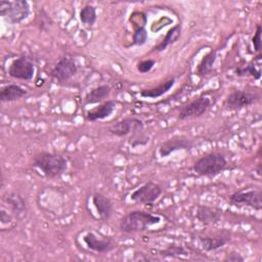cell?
Here are the masks:
<instances>
[{"instance_id":"obj_1","label":"cell","mask_w":262,"mask_h":262,"mask_svg":"<svg viewBox=\"0 0 262 262\" xmlns=\"http://www.w3.org/2000/svg\"><path fill=\"white\" fill-rule=\"evenodd\" d=\"M44 177L49 179L58 178L69 168V162L62 155L54 151H38L32 158V164Z\"/></svg>"},{"instance_id":"obj_2","label":"cell","mask_w":262,"mask_h":262,"mask_svg":"<svg viewBox=\"0 0 262 262\" xmlns=\"http://www.w3.org/2000/svg\"><path fill=\"white\" fill-rule=\"evenodd\" d=\"M162 217L143 210H132L125 214L119 221V230L125 234L140 233L159 224Z\"/></svg>"},{"instance_id":"obj_3","label":"cell","mask_w":262,"mask_h":262,"mask_svg":"<svg viewBox=\"0 0 262 262\" xmlns=\"http://www.w3.org/2000/svg\"><path fill=\"white\" fill-rule=\"evenodd\" d=\"M228 169L226 156L220 151H210L200 157L192 165L193 172L202 177H215Z\"/></svg>"},{"instance_id":"obj_4","label":"cell","mask_w":262,"mask_h":262,"mask_svg":"<svg viewBox=\"0 0 262 262\" xmlns=\"http://www.w3.org/2000/svg\"><path fill=\"white\" fill-rule=\"evenodd\" d=\"M31 14V5L27 0H1L0 16L10 25H19Z\"/></svg>"},{"instance_id":"obj_5","label":"cell","mask_w":262,"mask_h":262,"mask_svg":"<svg viewBox=\"0 0 262 262\" xmlns=\"http://www.w3.org/2000/svg\"><path fill=\"white\" fill-rule=\"evenodd\" d=\"M261 94L258 91L248 89H234L223 100V107L227 111H241L258 103Z\"/></svg>"},{"instance_id":"obj_6","label":"cell","mask_w":262,"mask_h":262,"mask_svg":"<svg viewBox=\"0 0 262 262\" xmlns=\"http://www.w3.org/2000/svg\"><path fill=\"white\" fill-rule=\"evenodd\" d=\"M228 202L232 206H246L257 212L262 210V191L260 187H243L228 196Z\"/></svg>"},{"instance_id":"obj_7","label":"cell","mask_w":262,"mask_h":262,"mask_svg":"<svg viewBox=\"0 0 262 262\" xmlns=\"http://www.w3.org/2000/svg\"><path fill=\"white\" fill-rule=\"evenodd\" d=\"M79 71V64L73 55L66 54L51 68L49 76L59 84L72 80Z\"/></svg>"},{"instance_id":"obj_8","label":"cell","mask_w":262,"mask_h":262,"mask_svg":"<svg viewBox=\"0 0 262 262\" xmlns=\"http://www.w3.org/2000/svg\"><path fill=\"white\" fill-rule=\"evenodd\" d=\"M211 105V98L206 94H202L182 104L177 112V119L180 121H185L200 118L210 110Z\"/></svg>"},{"instance_id":"obj_9","label":"cell","mask_w":262,"mask_h":262,"mask_svg":"<svg viewBox=\"0 0 262 262\" xmlns=\"http://www.w3.org/2000/svg\"><path fill=\"white\" fill-rule=\"evenodd\" d=\"M163 193V187L151 180L146 181L130 193V201L144 206H152Z\"/></svg>"},{"instance_id":"obj_10","label":"cell","mask_w":262,"mask_h":262,"mask_svg":"<svg viewBox=\"0 0 262 262\" xmlns=\"http://www.w3.org/2000/svg\"><path fill=\"white\" fill-rule=\"evenodd\" d=\"M36 73L35 63L27 55H19L11 60L8 66L7 74L15 80L31 81Z\"/></svg>"},{"instance_id":"obj_11","label":"cell","mask_w":262,"mask_h":262,"mask_svg":"<svg viewBox=\"0 0 262 262\" xmlns=\"http://www.w3.org/2000/svg\"><path fill=\"white\" fill-rule=\"evenodd\" d=\"M143 129L144 123L141 119L137 117H126L111 124L107 128V131L114 136L125 137L141 132Z\"/></svg>"},{"instance_id":"obj_12","label":"cell","mask_w":262,"mask_h":262,"mask_svg":"<svg viewBox=\"0 0 262 262\" xmlns=\"http://www.w3.org/2000/svg\"><path fill=\"white\" fill-rule=\"evenodd\" d=\"M193 147V141L188 136L180 134L174 135L165 141L161 142L158 147V155L161 159L168 158L173 152L178 150L188 151Z\"/></svg>"},{"instance_id":"obj_13","label":"cell","mask_w":262,"mask_h":262,"mask_svg":"<svg viewBox=\"0 0 262 262\" xmlns=\"http://www.w3.org/2000/svg\"><path fill=\"white\" fill-rule=\"evenodd\" d=\"M83 242L86 248L97 254L110 253L116 249V242L110 236L97 235L93 231H88L83 236Z\"/></svg>"},{"instance_id":"obj_14","label":"cell","mask_w":262,"mask_h":262,"mask_svg":"<svg viewBox=\"0 0 262 262\" xmlns=\"http://www.w3.org/2000/svg\"><path fill=\"white\" fill-rule=\"evenodd\" d=\"M130 20L133 25L132 34V45L142 46L148 39V33L145 28L147 24V16L142 11H134L130 15Z\"/></svg>"},{"instance_id":"obj_15","label":"cell","mask_w":262,"mask_h":262,"mask_svg":"<svg viewBox=\"0 0 262 262\" xmlns=\"http://www.w3.org/2000/svg\"><path fill=\"white\" fill-rule=\"evenodd\" d=\"M91 201L99 219L103 222L108 221L114 213L113 201L102 192H94L91 196Z\"/></svg>"},{"instance_id":"obj_16","label":"cell","mask_w":262,"mask_h":262,"mask_svg":"<svg viewBox=\"0 0 262 262\" xmlns=\"http://www.w3.org/2000/svg\"><path fill=\"white\" fill-rule=\"evenodd\" d=\"M222 215L223 211L221 209L210 205H199L195 210L196 220L205 226L217 224L221 220Z\"/></svg>"},{"instance_id":"obj_17","label":"cell","mask_w":262,"mask_h":262,"mask_svg":"<svg viewBox=\"0 0 262 262\" xmlns=\"http://www.w3.org/2000/svg\"><path fill=\"white\" fill-rule=\"evenodd\" d=\"M117 107V101L114 99H107L101 103H98L96 106L88 110L85 113V119L88 122H96L104 120L111 117Z\"/></svg>"},{"instance_id":"obj_18","label":"cell","mask_w":262,"mask_h":262,"mask_svg":"<svg viewBox=\"0 0 262 262\" xmlns=\"http://www.w3.org/2000/svg\"><path fill=\"white\" fill-rule=\"evenodd\" d=\"M229 241H230V233L228 231H223L213 235L199 236V242L201 244V247L206 252L217 251L223 248L225 245H227Z\"/></svg>"},{"instance_id":"obj_19","label":"cell","mask_w":262,"mask_h":262,"mask_svg":"<svg viewBox=\"0 0 262 262\" xmlns=\"http://www.w3.org/2000/svg\"><path fill=\"white\" fill-rule=\"evenodd\" d=\"M3 201L9 207L10 211L15 217L23 216L28 211V204L26 199L18 192L9 191L3 196Z\"/></svg>"},{"instance_id":"obj_20","label":"cell","mask_w":262,"mask_h":262,"mask_svg":"<svg viewBox=\"0 0 262 262\" xmlns=\"http://www.w3.org/2000/svg\"><path fill=\"white\" fill-rule=\"evenodd\" d=\"M217 49H211L203 55L194 70V75L196 77L203 79L212 73L215 62L217 60Z\"/></svg>"},{"instance_id":"obj_21","label":"cell","mask_w":262,"mask_h":262,"mask_svg":"<svg viewBox=\"0 0 262 262\" xmlns=\"http://www.w3.org/2000/svg\"><path fill=\"white\" fill-rule=\"evenodd\" d=\"M28 94V91L18 84L10 83L3 85L0 89V101L2 103L13 102L21 99Z\"/></svg>"},{"instance_id":"obj_22","label":"cell","mask_w":262,"mask_h":262,"mask_svg":"<svg viewBox=\"0 0 262 262\" xmlns=\"http://www.w3.org/2000/svg\"><path fill=\"white\" fill-rule=\"evenodd\" d=\"M112 93V87L107 84H101L98 85L94 88H92L91 90H89L84 98V104L88 105V104H94V103H101L105 100H107L106 98L110 97Z\"/></svg>"},{"instance_id":"obj_23","label":"cell","mask_w":262,"mask_h":262,"mask_svg":"<svg viewBox=\"0 0 262 262\" xmlns=\"http://www.w3.org/2000/svg\"><path fill=\"white\" fill-rule=\"evenodd\" d=\"M181 34H182V25L179 23V24H176L175 26L171 27V28L167 31V33H166V35L164 36V38H163L158 44H156V45L151 48L150 52H163V51L166 50L170 45H172V44H174L175 42H177L178 39L180 38Z\"/></svg>"},{"instance_id":"obj_24","label":"cell","mask_w":262,"mask_h":262,"mask_svg":"<svg viewBox=\"0 0 262 262\" xmlns=\"http://www.w3.org/2000/svg\"><path fill=\"white\" fill-rule=\"evenodd\" d=\"M175 83H176L175 77H171L155 87L141 89L139 91V95L142 98H151V99L159 98V97L163 96L164 94H166L167 92H169L173 88Z\"/></svg>"},{"instance_id":"obj_25","label":"cell","mask_w":262,"mask_h":262,"mask_svg":"<svg viewBox=\"0 0 262 262\" xmlns=\"http://www.w3.org/2000/svg\"><path fill=\"white\" fill-rule=\"evenodd\" d=\"M79 20L86 28L93 27L97 20L96 7L89 3L85 4L79 11Z\"/></svg>"},{"instance_id":"obj_26","label":"cell","mask_w":262,"mask_h":262,"mask_svg":"<svg viewBox=\"0 0 262 262\" xmlns=\"http://www.w3.org/2000/svg\"><path fill=\"white\" fill-rule=\"evenodd\" d=\"M235 75L238 76V77L251 76L255 80H260V78H261V70H260V68L256 67L254 64V62H250L246 67H237L235 69Z\"/></svg>"},{"instance_id":"obj_27","label":"cell","mask_w":262,"mask_h":262,"mask_svg":"<svg viewBox=\"0 0 262 262\" xmlns=\"http://www.w3.org/2000/svg\"><path fill=\"white\" fill-rule=\"evenodd\" d=\"M160 255L163 257H180V256H187L188 251L181 245H169L167 248L159 251Z\"/></svg>"},{"instance_id":"obj_28","label":"cell","mask_w":262,"mask_h":262,"mask_svg":"<svg viewBox=\"0 0 262 262\" xmlns=\"http://www.w3.org/2000/svg\"><path fill=\"white\" fill-rule=\"evenodd\" d=\"M148 141H149L148 135L142 133V131H141L136 134H133L129 140V143H130L131 147H138V146L146 145L148 143Z\"/></svg>"},{"instance_id":"obj_29","label":"cell","mask_w":262,"mask_h":262,"mask_svg":"<svg viewBox=\"0 0 262 262\" xmlns=\"http://www.w3.org/2000/svg\"><path fill=\"white\" fill-rule=\"evenodd\" d=\"M261 33H262V27L260 24H258L256 26V30H255V33L252 37V46L254 48V51L258 54H261Z\"/></svg>"},{"instance_id":"obj_30","label":"cell","mask_w":262,"mask_h":262,"mask_svg":"<svg viewBox=\"0 0 262 262\" xmlns=\"http://www.w3.org/2000/svg\"><path fill=\"white\" fill-rule=\"evenodd\" d=\"M155 66H156V60L155 59H151V58L142 59L139 62H137L136 70L140 74H146V73H149L154 69Z\"/></svg>"},{"instance_id":"obj_31","label":"cell","mask_w":262,"mask_h":262,"mask_svg":"<svg viewBox=\"0 0 262 262\" xmlns=\"http://www.w3.org/2000/svg\"><path fill=\"white\" fill-rule=\"evenodd\" d=\"M13 214L9 213L8 210H6L4 207L1 208V211H0V221H1V224L2 226H4L5 224H10L13 222Z\"/></svg>"},{"instance_id":"obj_32","label":"cell","mask_w":262,"mask_h":262,"mask_svg":"<svg viewBox=\"0 0 262 262\" xmlns=\"http://www.w3.org/2000/svg\"><path fill=\"white\" fill-rule=\"evenodd\" d=\"M222 260L225 262H243V261H245V257L242 254L232 251L228 254H225V256Z\"/></svg>"}]
</instances>
